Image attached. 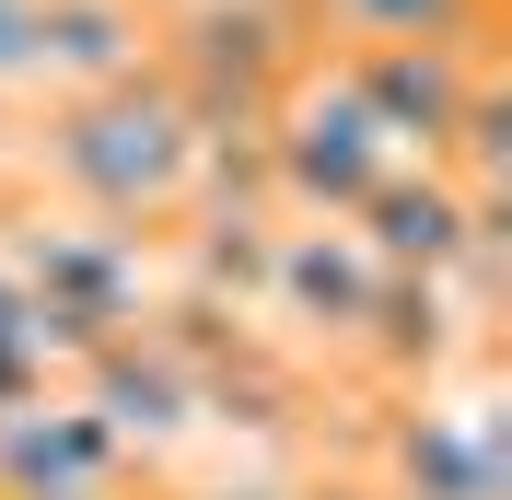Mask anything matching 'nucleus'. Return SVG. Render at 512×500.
I'll use <instances>...</instances> for the list:
<instances>
[{
    "mask_svg": "<svg viewBox=\"0 0 512 500\" xmlns=\"http://www.w3.org/2000/svg\"><path fill=\"white\" fill-rule=\"evenodd\" d=\"M350 47H466L478 35V0H315Z\"/></svg>",
    "mask_w": 512,
    "mask_h": 500,
    "instance_id": "8",
    "label": "nucleus"
},
{
    "mask_svg": "<svg viewBox=\"0 0 512 500\" xmlns=\"http://www.w3.org/2000/svg\"><path fill=\"white\" fill-rule=\"evenodd\" d=\"M152 500H291L280 477H187V489H152Z\"/></svg>",
    "mask_w": 512,
    "mask_h": 500,
    "instance_id": "9",
    "label": "nucleus"
},
{
    "mask_svg": "<svg viewBox=\"0 0 512 500\" xmlns=\"http://www.w3.org/2000/svg\"><path fill=\"white\" fill-rule=\"evenodd\" d=\"M117 477H152V466H140V454H128V442L105 431L70 384H47V396H24V407H0V500L117 489Z\"/></svg>",
    "mask_w": 512,
    "mask_h": 500,
    "instance_id": "7",
    "label": "nucleus"
},
{
    "mask_svg": "<svg viewBox=\"0 0 512 500\" xmlns=\"http://www.w3.org/2000/svg\"><path fill=\"white\" fill-rule=\"evenodd\" d=\"M24 303H35V338H47V361H82V349L128 338L140 314H152V291H140V245H128L117 221H70V233H35L24 245Z\"/></svg>",
    "mask_w": 512,
    "mask_h": 500,
    "instance_id": "2",
    "label": "nucleus"
},
{
    "mask_svg": "<svg viewBox=\"0 0 512 500\" xmlns=\"http://www.w3.org/2000/svg\"><path fill=\"white\" fill-rule=\"evenodd\" d=\"M291 500H384V477L373 466H338V477H303Z\"/></svg>",
    "mask_w": 512,
    "mask_h": 500,
    "instance_id": "10",
    "label": "nucleus"
},
{
    "mask_svg": "<svg viewBox=\"0 0 512 500\" xmlns=\"http://www.w3.org/2000/svg\"><path fill=\"white\" fill-rule=\"evenodd\" d=\"M59 500H152V477H117V489H59Z\"/></svg>",
    "mask_w": 512,
    "mask_h": 500,
    "instance_id": "11",
    "label": "nucleus"
},
{
    "mask_svg": "<svg viewBox=\"0 0 512 500\" xmlns=\"http://www.w3.org/2000/svg\"><path fill=\"white\" fill-rule=\"evenodd\" d=\"M373 280H384V256L361 245L350 221H280L268 280H256V314H268V338H280L291 361H350L361 314H373Z\"/></svg>",
    "mask_w": 512,
    "mask_h": 500,
    "instance_id": "3",
    "label": "nucleus"
},
{
    "mask_svg": "<svg viewBox=\"0 0 512 500\" xmlns=\"http://www.w3.org/2000/svg\"><path fill=\"white\" fill-rule=\"evenodd\" d=\"M198 163H210L198 105L163 94V82H140V70L82 82V94L59 105V128H47V175H59L94 221H117V233L175 221V210H187V187H198Z\"/></svg>",
    "mask_w": 512,
    "mask_h": 500,
    "instance_id": "1",
    "label": "nucleus"
},
{
    "mask_svg": "<svg viewBox=\"0 0 512 500\" xmlns=\"http://www.w3.org/2000/svg\"><path fill=\"white\" fill-rule=\"evenodd\" d=\"M384 163H408V152L373 128V105H361L350 82L291 94V105H280V128H268V175H280V198H291L303 221H350L361 198L384 187Z\"/></svg>",
    "mask_w": 512,
    "mask_h": 500,
    "instance_id": "4",
    "label": "nucleus"
},
{
    "mask_svg": "<svg viewBox=\"0 0 512 500\" xmlns=\"http://www.w3.org/2000/svg\"><path fill=\"white\" fill-rule=\"evenodd\" d=\"M361 466L384 477V500H512L501 466V419L489 407H431V396H396V419L373 431Z\"/></svg>",
    "mask_w": 512,
    "mask_h": 500,
    "instance_id": "6",
    "label": "nucleus"
},
{
    "mask_svg": "<svg viewBox=\"0 0 512 500\" xmlns=\"http://www.w3.org/2000/svg\"><path fill=\"white\" fill-rule=\"evenodd\" d=\"M59 384L94 407V419L140 454V466H152V454H175L187 431H210L198 373H187V349H175V326H163V314H140V326H128V338H105V349H82Z\"/></svg>",
    "mask_w": 512,
    "mask_h": 500,
    "instance_id": "5",
    "label": "nucleus"
}]
</instances>
